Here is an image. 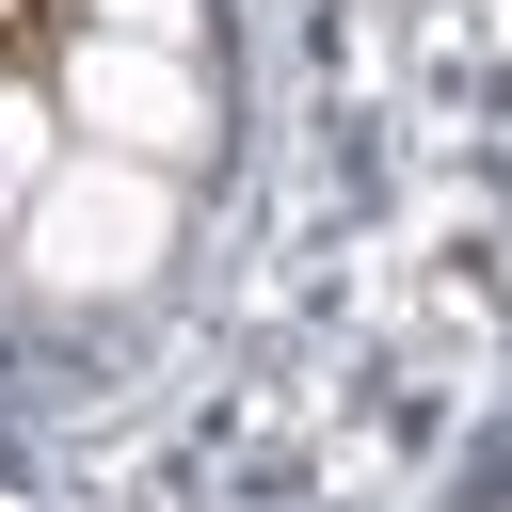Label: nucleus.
Instances as JSON below:
<instances>
[{"label": "nucleus", "mask_w": 512, "mask_h": 512, "mask_svg": "<svg viewBox=\"0 0 512 512\" xmlns=\"http://www.w3.org/2000/svg\"><path fill=\"white\" fill-rule=\"evenodd\" d=\"M64 112H80L112 160H192V144H208L192 48H160V32H80V48H64Z\"/></svg>", "instance_id": "nucleus-1"}, {"label": "nucleus", "mask_w": 512, "mask_h": 512, "mask_svg": "<svg viewBox=\"0 0 512 512\" xmlns=\"http://www.w3.org/2000/svg\"><path fill=\"white\" fill-rule=\"evenodd\" d=\"M144 256H160V160H112L96 144L80 176L32 192V272L48 288H128Z\"/></svg>", "instance_id": "nucleus-2"}, {"label": "nucleus", "mask_w": 512, "mask_h": 512, "mask_svg": "<svg viewBox=\"0 0 512 512\" xmlns=\"http://www.w3.org/2000/svg\"><path fill=\"white\" fill-rule=\"evenodd\" d=\"M96 32H160V48H192V0H96Z\"/></svg>", "instance_id": "nucleus-3"}]
</instances>
